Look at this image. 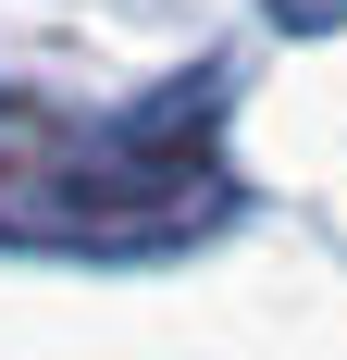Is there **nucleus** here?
<instances>
[{"mask_svg":"<svg viewBox=\"0 0 347 360\" xmlns=\"http://www.w3.org/2000/svg\"><path fill=\"white\" fill-rule=\"evenodd\" d=\"M211 100L223 75H186L124 124H63L37 100H0V224L13 236H174L211 224Z\"/></svg>","mask_w":347,"mask_h":360,"instance_id":"1","label":"nucleus"},{"mask_svg":"<svg viewBox=\"0 0 347 360\" xmlns=\"http://www.w3.org/2000/svg\"><path fill=\"white\" fill-rule=\"evenodd\" d=\"M273 25H298V37H322V25H347V0H273Z\"/></svg>","mask_w":347,"mask_h":360,"instance_id":"2","label":"nucleus"}]
</instances>
